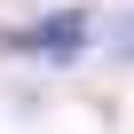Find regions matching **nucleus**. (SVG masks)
Returning <instances> with one entry per match:
<instances>
[{
  "mask_svg": "<svg viewBox=\"0 0 134 134\" xmlns=\"http://www.w3.org/2000/svg\"><path fill=\"white\" fill-rule=\"evenodd\" d=\"M110 47H118V55H126V63H134V8H126V24H118V32H110Z\"/></svg>",
  "mask_w": 134,
  "mask_h": 134,
  "instance_id": "f03ea898",
  "label": "nucleus"
},
{
  "mask_svg": "<svg viewBox=\"0 0 134 134\" xmlns=\"http://www.w3.org/2000/svg\"><path fill=\"white\" fill-rule=\"evenodd\" d=\"M87 40H95V16L87 8H63V16H40V24L8 32V47L16 55H40V63H71V55H87Z\"/></svg>",
  "mask_w": 134,
  "mask_h": 134,
  "instance_id": "f257e3e1",
  "label": "nucleus"
}]
</instances>
